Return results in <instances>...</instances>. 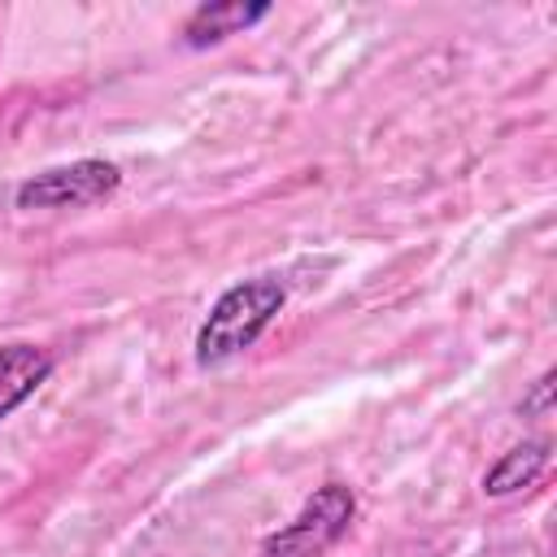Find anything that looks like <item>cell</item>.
<instances>
[{"instance_id":"obj_1","label":"cell","mask_w":557,"mask_h":557,"mask_svg":"<svg viewBox=\"0 0 557 557\" xmlns=\"http://www.w3.org/2000/svg\"><path fill=\"white\" fill-rule=\"evenodd\" d=\"M283 300H287L283 283L270 278V274L226 287L213 300L200 331H196V361L200 366H222V361L239 357L244 348H252L257 335L270 326V318L283 309Z\"/></svg>"},{"instance_id":"obj_2","label":"cell","mask_w":557,"mask_h":557,"mask_svg":"<svg viewBox=\"0 0 557 557\" xmlns=\"http://www.w3.org/2000/svg\"><path fill=\"white\" fill-rule=\"evenodd\" d=\"M352 509H357V500H352V492H348L344 483L318 487V492L300 505V513H296L283 531H274V535L265 540L261 557H322V553L348 531Z\"/></svg>"},{"instance_id":"obj_3","label":"cell","mask_w":557,"mask_h":557,"mask_svg":"<svg viewBox=\"0 0 557 557\" xmlns=\"http://www.w3.org/2000/svg\"><path fill=\"white\" fill-rule=\"evenodd\" d=\"M117 183H122V174H117L113 161L83 157V161L30 174L13 191V200H17V209H83V205H96V200L113 196Z\"/></svg>"},{"instance_id":"obj_4","label":"cell","mask_w":557,"mask_h":557,"mask_svg":"<svg viewBox=\"0 0 557 557\" xmlns=\"http://www.w3.org/2000/svg\"><path fill=\"white\" fill-rule=\"evenodd\" d=\"M52 374V357L35 344H0V422L35 396V387Z\"/></svg>"},{"instance_id":"obj_5","label":"cell","mask_w":557,"mask_h":557,"mask_svg":"<svg viewBox=\"0 0 557 557\" xmlns=\"http://www.w3.org/2000/svg\"><path fill=\"white\" fill-rule=\"evenodd\" d=\"M270 13V4H200L191 17H187V26H183V35H187V44H218V39H226V35H239V30H248L252 22H261Z\"/></svg>"},{"instance_id":"obj_6","label":"cell","mask_w":557,"mask_h":557,"mask_svg":"<svg viewBox=\"0 0 557 557\" xmlns=\"http://www.w3.org/2000/svg\"><path fill=\"white\" fill-rule=\"evenodd\" d=\"M548 466V444L544 440H531V444H518L509 448L487 474H483V492L487 496H509L527 483H535V474Z\"/></svg>"},{"instance_id":"obj_7","label":"cell","mask_w":557,"mask_h":557,"mask_svg":"<svg viewBox=\"0 0 557 557\" xmlns=\"http://www.w3.org/2000/svg\"><path fill=\"white\" fill-rule=\"evenodd\" d=\"M548 392H553V374H544V379L535 383V396H531V400H522V413H531V409H544V405H548Z\"/></svg>"}]
</instances>
